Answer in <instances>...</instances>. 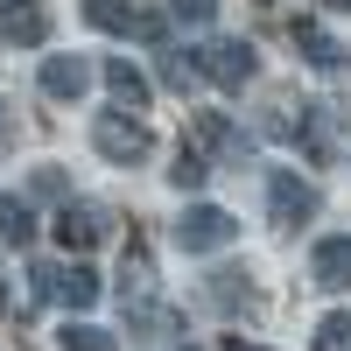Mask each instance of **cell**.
<instances>
[{
	"mask_svg": "<svg viewBox=\"0 0 351 351\" xmlns=\"http://www.w3.org/2000/svg\"><path fill=\"white\" fill-rule=\"evenodd\" d=\"M28 281H36L43 302H64V309H92V302L106 295V281L84 267V260H36V267H28Z\"/></svg>",
	"mask_w": 351,
	"mask_h": 351,
	"instance_id": "cell-1",
	"label": "cell"
},
{
	"mask_svg": "<svg viewBox=\"0 0 351 351\" xmlns=\"http://www.w3.org/2000/svg\"><path fill=\"white\" fill-rule=\"evenodd\" d=\"M183 56H190L197 84H225V92H239V84H253V71H260L253 43H239V36H218V43H204V49H183Z\"/></svg>",
	"mask_w": 351,
	"mask_h": 351,
	"instance_id": "cell-2",
	"label": "cell"
},
{
	"mask_svg": "<svg viewBox=\"0 0 351 351\" xmlns=\"http://www.w3.org/2000/svg\"><path fill=\"white\" fill-rule=\"evenodd\" d=\"M84 21L106 28V36H134V43H162L169 36V14L141 8V0H84Z\"/></svg>",
	"mask_w": 351,
	"mask_h": 351,
	"instance_id": "cell-3",
	"label": "cell"
},
{
	"mask_svg": "<svg viewBox=\"0 0 351 351\" xmlns=\"http://www.w3.org/2000/svg\"><path fill=\"white\" fill-rule=\"evenodd\" d=\"M232 239H239V218L218 211V204H190V211L176 218V246H183V253H218Z\"/></svg>",
	"mask_w": 351,
	"mask_h": 351,
	"instance_id": "cell-4",
	"label": "cell"
},
{
	"mask_svg": "<svg viewBox=\"0 0 351 351\" xmlns=\"http://www.w3.org/2000/svg\"><path fill=\"white\" fill-rule=\"evenodd\" d=\"M267 211H274V225H309L316 211H324V197H316V183L309 176H295V169H274L267 176Z\"/></svg>",
	"mask_w": 351,
	"mask_h": 351,
	"instance_id": "cell-5",
	"label": "cell"
},
{
	"mask_svg": "<svg viewBox=\"0 0 351 351\" xmlns=\"http://www.w3.org/2000/svg\"><path fill=\"white\" fill-rule=\"evenodd\" d=\"M190 141L204 155H218V162H246L253 155V134H239L225 112H190Z\"/></svg>",
	"mask_w": 351,
	"mask_h": 351,
	"instance_id": "cell-6",
	"label": "cell"
},
{
	"mask_svg": "<svg viewBox=\"0 0 351 351\" xmlns=\"http://www.w3.org/2000/svg\"><path fill=\"white\" fill-rule=\"evenodd\" d=\"M92 148H99L106 162H148V155H155V134L141 127V120H99V127H92Z\"/></svg>",
	"mask_w": 351,
	"mask_h": 351,
	"instance_id": "cell-7",
	"label": "cell"
},
{
	"mask_svg": "<svg viewBox=\"0 0 351 351\" xmlns=\"http://www.w3.org/2000/svg\"><path fill=\"white\" fill-rule=\"evenodd\" d=\"M120 302H127V316L155 309V260L141 239H127V260H120Z\"/></svg>",
	"mask_w": 351,
	"mask_h": 351,
	"instance_id": "cell-8",
	"label": "cell"
},
{
	"mask_svg": "<svg viewBox=\"0 0 351 351\" xmlns=\"http://www.w3.org/2000/svg\"><path fill=\"white\" fill-rule=\"evenodd\" d=\"M0 43H21V49L49 43V14L36 0H0Z\"/></svg>",
	"mask_w": 351,
	"mask_h": 351,
	"instance_id": "cell-9",
	"label": "cell"
},
{
	"mask_svg": "<svg viewBox=\"0 0 351 351\" xmlns=\"http://www.w3.org/2000/svg\"><path fill=\"white\" fill-rule=\"evenodd\" d=\"M211 302H218L225 316H260V288H253L246 267H218V274H211Z\"/></svg>",
	"mask_w": 351,
	"mask_h": 351,
	"instance_id": "cell-10",
	"label": "cell"
},
{
	"mask_svg": "<svg viewBox=\"0 0 351 351\" xmlns=\"http://www.w3.org/2000/svg\"><path fill=\"white\" fill-rule=\"evenodd\" d=\"M56 239H64L71 253L99 246L106 239V211H99V204H64V211H56Z\"/></svg>",
	"mask_w": 351,
	"mask_h": 351,
	"instance_id": "cell-11",
	"label": "cell"
},
{
	"mask_svg": "<svg viewBox=\"0 0 351 351\" xmlns=\"http://www.w3.org/2000/svg\"><path fill=\"white\" fill-rule=\"evenodd\" d=\"M43 92L49 99H84L92 92V64L84 56H43Z\"/></svg>",
	"mask_w": 351,
	"mask_h": 351,
	"instance_id": "cell-12",
	"label": "cell"
},
{
	"mask_svg": "<svg viewBox=\"0 0 351 351\" xmlns=\"http://www.w3.org/2000/svg\"><path fill=\"white\" fill-rule=\"evenodd\" d=\"M309 274H316V288L344 295V288H351V239H324V246H316V260H309Z\"/></svg>",
	"mask_w": 351,
	"mask_h": 351,
	"instance_id": "cell-13",
	"label": "cell"
},
{
	"mask_svg": "<svg viewBox=\"0 0 351 351\" xmlns=\"http://www.w3.org/2000/svg\"><path fill=\"white\" fill-rule=\"evenodd\" d=\"M295 49H302V64H309V71H344V49H337L316 21H295Z\"/></svg>",
	"mask_w": 351,
	"mask_h": 351,
	"instance_id": "cell-14",
	"label": "cell"
},
{
	"mask_svg": "<svg viewBox=\"0 0 351 351\" xmlns=\"http://www.w3.org/2000/svg\"><path fill=\"white\" fill-rule=\"evenodd\" d=\"M106 84H112V99H120L127 112H141V106H148V77H141L127 56H112V64H106Z\"/></svg>",
	"mask_w": 351,
	"mask_h": 351,
	"instance_id": "cell-15",
	"label": "cell"
},
{
	"mask_svg": "<svg viewBox=\"0 0 351 351\" xmlns=\"http://www.w3.org/2000/svg\"><path fill=\"white\" fill-rule=\"evenodd\" d=\"M0 239H8V246H28V239H36V211H28V197H0Z\"/></svg>",
	"mask_w": 351,
	"mask_h": 351,
	"instance_id": "cell-16",
	"label": "cell"
},
{
	"mask_svg": "<svg viewBox=\"0 0 351 351\" xmlns=\"http://www.w3.org/2000/svg\"><path fill=\"white\" fill-rule=\"evenodd\" d=\"M56 344H64V351H120L99 324H64V337H56Z\"/></svg>",
	"mask_w": 351,
	"mask_h": 351,
	"instance_id": "cell-17",
	"label": "cell"
},
{
	"mask_svg": "<svg viewBox=\"0 0 351 351\" xmlns=\"http://www.w3.org/2000/svg\"><path fill=\"white\" fill-rule=\"evenodd\" d=\"M204 176H211V162H204L197 148H183V155H176V169H169V183H176V190H204Z\"/></svg>",
	"mask_w": 351,
	"mask_h": 351,
	"instance_id": "cell-18",
	"label": "cell"
},
{
	"mask_svg": "<svg viewBox=\"0 0 351 351\" xmlns=\"http://www.w3.org/2000/svg\"><path fill=\"white\" fill-rule=\"evenodd\" d=\"M316 351H351V309H337V316L316 324Z\"/></svg>",
	"mask_w": 351,
	"mask_h": 351,
	"instance_id": "cell-19",
	"label": "cell"
},
{
	"mask_svg": "<svg viewBox=\"0 0 351 351\" xmlns=\"http://www.w3.org/2000/svg\"><path fill=\"white\" fill-rule=\"evenodd\" d=\"M169 14H176V21H190V28H204V21L218 14V0H169Z\"/></svg>",
	"mask_w": 351,
	"mask_h": 351,
	"instance_id": "cell-20",
	"label": "cell"
},
{
	"mask_svg": "<svg viewBox=\"0 0 351 351\" xmlns=\"http://www.w3.org/2000/svg\"><path fill=\"white\" fill-rule=\"evenodd\" d=\"M162 84H169V92H190V84H197L190 56H162Z\"/></svg>",
	"mask_w": 351,
	"mask_h": 351,
	"instance_id": "cell-21",
	"label": "cell"
},
{
	"mask_svg": "<svg viewBox=\"0 0 351 351\" xmlns=\"http://www.w3.org/2000/svg\"><path fill=\"white\" fill-rule=\"evenodd\" d=\"M28 190H36V197H64V169H36Z\"/></svg>",
	"mask_w": 351,
	"mask_h": 351,
	"instance_id": "cell-22",
	"label": "cell"
},
{
	"mask_svg": "<svg viewBox=\"0 0 351 351\" xmlns=\"http://www.w3.org/2000/svg\"><path fill=\"white\" fill-rule=\"evenodd\" d=\"M8 141H14V106L0 99V148H8Z\"/></svg>",
	"mask_w": 351,
	"mask_h": 351,
	"instance_id": "cell-23",
	"label": "cell"
},
{
	"mask_svg": "<svg viewBox=\"0 0 351 351\" xmlns=\"http://www.w3.org/2000/svg\"><path fill=\"white\" fill-rule=\"evenodd\" d=\"M225 351H267V344H239V337H232V344H225Z\"/></svg>",
	"mask_w": 351,
	"mask_h": 351,
	"instance_id": "cell-24",
	"label": "cell"
},
{
	"mask_svg": "<svg viewBox=\"0 0 351 351\" xmlns=\"http://www.w3.org/2000/svg\"><path fill=\"white\" fill-rule=\"evenodd\" d=\"M330 8H337V14H351V0H330Z\"/></svg>",
	"mask_w": 351,
	"mask_h": 351,
	"instance_id": "cell-25",
	"label": "cell"
},
{
	"mask_svg": "<svg viewBox=\"0 0 351 351\" xmlns=\"http://www.w3.org/2000/svg\"><path fill=\"white\" fill-rule=\"evenodd\" d=\"M0 309H8V288H0Z\"/></svg>",
	"mask_w": 351,
	"mask_h": 351,
	"instance_id": "cell-26",
	"label": "cell"
},
{
	"mask_svg": "<svg viewBox=\"0 0 351 351\" xmlns=\"http://www.w3.org/2000/svg\"><path fill=\"white\" fill-rule=\"evenodd\" d=\"M183 351H197V344H183Z\"/></svg>",
	"mask_w": 351,
	"mask_h": 351,
	"instance_id": "cell-27",
	"label": "cell"
}]
</instances>
